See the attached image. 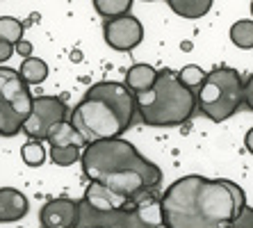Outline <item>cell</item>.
<instances>
[{"mask_svg":"<svg viewBox=\"0 0 253 228\" xmlns=\"http://www.w3.org/2000/svg\"><path fill=\"white\" fill-rule=\"evenodd\" d=\"M130 7H132V0H94V9L105 21L130 14Z\"/></svg>","mask_w":253,"mask_h":228,"instance_id":"cell-20","label":"cell"},{"mask_svg":"<svg viewBox=\"0 0 253 228\" xmlns=\"http://www.w3.org/2000/svg\"><path fill=\"white\" fill-rule=\"evenodd\" d=\"M155 80H158V69L151 64H132L126 73V87L132 91V94H144L148 89H153Z\"/></svg>","mask_w":253,"mask_h":228,"instance_id":"cell-14","label":"cell"},{"mask_svg":"<svg viewBox=\"0 0 253 228\" xmlns=\"http://www.w3.org/2000/svg\"><path fill=\"white\" fill-rule=\"evenodd\" d=\"M135 94L124 82H96L83 100L71 110V126L80 133L84 144L121 137L135 123Z\"/></svg>","mask_w":253,"mask_h":228,"instance_id":"cell-3","label":"cell"},{"mask_svg":"<svg viewBox=\"0 0 253 228\" xmlns=\"http://www.w3.org/2000/svg\"><path fill=\"white\" fill-rule=\"evenodd\" d=\"M14 53H18L21 57H32V44L21 39L18 44H14Z\"/></svg>","mask_w":253,"mask_h":228,"instance_id":"cell-27","label":"cell"},{"mask_svg":"<svg viewBox=\"0 0 253 228\" xmlns=\"http://www.w3.org/2000/svg\"><path fill=\"white\" fill-rule=\"evenodd\" d=\"M242 96H244V105L253 112V73L244 80V89H242Z\"/></svg>","mask_w":253,"mask_h":228,"instance_id":"cell-26","label":"cell"},{"mask_svg":"<svg viewBox=\"0 0 253 228\" xmlns=\"http://www.w3.org/2000/svg\"><path fill=\"white\" fill-rule=\"evenodd\" d=\"M42 228H46V226H42Z\"/></svg>","mask_w":253,"mask_h":228,"instance_id":"cell-33","label":"cell"},{"mask_svg":"<svg viewBox=\"0 0 253 228\" xmlns=\"http://www.w3.org/2000/svg\"><path fill=\"white\" fill-rule=\"evenodd\" d=\"M30 210V203L23 192L14 187H0V224L21 222Z\"/></svg>","mask_w":253,"mask_h":228,"instance_id":"cell-12","label":"cell"},{"mask_svg":"<svg viewBox=\"0 0 253 228\" xmlns=\"http://www.w3.org/2000/svg\"><path fill=\"white\" fill-rule=\"evenodd\" d=\"M176 78H178V82H180V85H185L187 89L196 91V89L206 82L208 71H203L201 66H196V64H187V66H183L180 71H176Z\"/></svg>","mask_w":253,"mask_h":228,"instance_id":"cell-21","label":"cell"},{"mask_svg":"<svg viewBox=\"0 0 253 228\" xmlns=\"http://www.w3.org/2000/svg\"><path fill=\"white\" fill-rule=\"evenodd\" d=\"M128 228H167L160 199L146 194L135 203H128Z\"/></svg>","mask_w":253,"mask_h":228,"instance_id":"cell-11","label":"cell"},{"mask_svg":"<svg viewBox=\"0 0 253 228\" xmlns=\"http://www.w3.org/2000/svg\"><path fill=\"white\" fill-rule=\"evenodd\" d=\"M12 55H14V46H12V44H7L5 39H0V64H2V62H7Z\"/></svg>","mask_w":253,"mask_h":228,"instance_id":"cell-28","label":"cell"},{"mask_svg":"<svg viewBox=\"0 0 253 228\" xmlns=\"http://www.w3.org/2000/svg\"><path fill=\"white\" fill-rule=\"evenodd\" d=\"M71 110L62 98L57 96H39L32 100V110H30L28 119L21 126V133L28 135L30 139L43 141L48 139V133L55 123L69 121Z\"/></svg>","mask_w":253,"mask_h":228,"instance_id":"cell-6","label":"cell"},{"mask_svg":"<svg viewBox=\"0 0 253 228\" xmlns=\"http://www.w3.org/2000/svg\"><path fill=\"white\" fill-rule=\"evenodd\" d=\"M23 21H18L14 16H0V39H5L7 44H18L23 39Z\"/></svg>","mask_w":253,"mask_h":228,"instance_id":"cell-23","label":"cell"},{"mask_svg":"<svg viewBox=\"0 0 253 228\" xmlns=\"http://www.w3.org/2000/svg\"><path fill=\"white\" fill-rule=\"evenodd\" d=\"M212 2H214V0H167V5L171 7V12L178 14V16H183V18H189V21L206 16V14L210 12Z\"/></svg>","mask_w":253,"mask_h":228,"instance_id":"cell-16","label":"cell"},{"mask_svg":"<svg viewBox=\"0 0 253 228\" xmlns=\"http://www.w3.org/2000/svg\"><path fill=\"white\" fill-rule=\"evenodd\" d=\"M39 222L46 228H76L78 222V201L76 199H50L39 210Z\"/></svg>","mask_w":253,"mask_h":228,"instance_id":"cell-10","label":"cell"},{"mask_svg":"<svg viewBox=\"0 0 253 228\" xmlns=\"http://www.w3.org/2000/svg\"><path fill=\"white\" fill-rule=\"evenodd\" d=\"M80 164L89 181L105 185L126 203H135L141 196L155 192L162 182L158 164L146 160L124 137L87 144L83 148Z\"/></svg>","mask_w":253,"mask_h":228,"instance_id":"cell-2","label":"cell"},{"mask_svg":"<svg viewBox=\"0 0 253 228\" xmlns=\"http://www.w3.org/2000/svg\"><path fill=\"white\" fill-rule=\"evenodd\" d=\"M83 201L89 203L91 208H96V210H114V208L128 205L121 196H117V194L110 192L105 185H100V182H96V181H89V185L84 187Z\"/></svg>","mask_w":253,"mask_h":228,"instance_id":"cell-13","label":"cell"},{"mask_svg":"<svg viewBox=\"0 0 253 228\" xmlns=\"http://www.w3.org/2000/svg\"><path fill=\"white\" fill-rule=\"evenodd\" d=\"M244 146H247V151L253 155V128L249 130L247 135H244Z\"/></svg>","mask_w":253,"mask_h":228,"instance_id":"cell-29","label":"cell"},{"mask_svg":"<svg viewBox=\"0 0 253 228\" xmlns=\"http://www.w3.org/2000/svg\"><path fill=\"white\" fill-rule=\"evenodd\" d=\"M0 98L25 121L30 110H32L35 96L30 94L28 85L21 80L18 71L9 69V66H0Z\"/></svg>","mask_w":253,"mask_h":228,"instance_id":"cell-8","label":"cell"},{"mask_svg":"<svg viewBox=\"0 0 253 228\" xmlns=\"http://www.w3.org/2000/svg\"><path fill=\"white\" fill-rule=\"evenodd\" d=\"M21 158H23V162L28 164V167H42V164L46 162V148H43L42 141L30 139V141H25L23 148H21Z\"/></svg>","mask_w":253,"mask_h":228,"instance_id":"cell-24","label":"cell"},{"mask_svg":"<svg viewBox=\"0 0 253 228\" xmlns=\"http://www.w3.org/2000/svg\"><path fill=\"white\" fill-rule=\"evenodd\" d=\"M167 228H226L247 205L244 189L228 178L189 174L160 199Z\"/></svg>","mask_w":253,"mask_h":228,"instance_id":"cell-1","label":"cell"},{"mask_svg":"<svg viewBox=\"0 0 253 228\" xmlns=\"http://www.w3.org/2000/svg\"><path fill=\"white\" fill-rule=\"evenodd\" d=\"M103 37H105V44L110 48L119 50V53H128V50H135L144 41V25L132 14L107 18L103 25Z\"/></svg>","mask_w":253,"mask_h":228,"instance_id":"cell-7","label":"cell"},{"mask_svg":"<svg viewBox=\"0 0 253 228\" xmlns=\"http://www.w3.org/2000/svg\"><path fill=\"white\" fill-rule=\"evenodd\" d=\"M137 114L146 126L153 128H176L183 126L196 112V91L180 85L176 71H158L153 89L135 96Z\"/></svg>","mask_w":253,"mask_h":228,"instance_id":"cell-4","label":"cell"},{"mask_svg":"<svg viewBox=\"0 0 253 228\" xmlns=\"http://www.w3.org/2000/svg\"><path fill=\"white\" fill-rule=\"evenodd\" d=\"M18 73H21V80H23L28 87L30 85H42L48 78V64L39 57H25L21 69H18Z\"/></svg>","mask_w":253,"mask_h":228,"instance_id":"cell-17","label":"cell"},{"mask_svg":"<svg viewBox=\"0 0 253 228\" xmlns=\"http://www.w3.org/2000/svg\"><path fill=\"white\" fill-rule=\"evenodd\" d=\"M230 41L242 50H251L253 48V18H242L230 25Z\"/></svg>","mask_w":253,"mask_h":228,"instance_id":"cell-18","label":"cell"},{"mask_svg":"<svg viewBox=\"0 0 253 228\" xmlns=\"http://www.w3.org/2000/svg\"><path fill=\"white\" fill-rule=\"evenodd\" d=\"M76 228H128V205L114 210H96L80 199Z\"/></svg>","mask_w":253,"mask_h":228,"instance_id":"cell-9","label":"cell"},{"mask_svg":"<svg viewBox=\"0 0 253 228\" xmlns=\"http://www.w3.org/2000/svg\"><path fill=\"white\" fill-rule=\"evenodd\" d=\"M71 59H73V62H80V53H71Z\"/></svg>","mask_w":253,"mask_h":228,"instance_id":"cell-30","label":"cell"},{"mask_svg":"<svg viewBox=\"0 0 253 228\" xmlns=\"http://www.w3.org/2000/svg\"><path fill=\"white\" fill-rule=\"evenodd\" d=\"M21 126H23V119L0 98V135L2 137H14V135L21 133Z\"/></svg>","mask_w":253,"mask_h":228,"instance_id":"cell-19","label":"cell"},{"mask_svg":"<svg viewBox=\"0 0 253 228\" xmlns=\"http://www.w3.org/2000/svg\"><path fill=\"white\" fill-rule=\"evenodd\" d=\"M226 228H253V208L251 205H244L240 215H237Z\"/></svg>","mask_w":253,"mask_h":228,"instance_id":"cell-25","label":"cell"},{"mask_svg":"<svg viewBox=\"0 0 253 228\" xmlns=\"http://www.w3.org/2000/svg\"><path fill=\"white\" fill-rule=\"evenodd\" d=\"M251 14H253V0H251Z\"/></svg>","mask_w":253,"mask_h":228,"instance_id":"cell-32","label":"cell"},{"mask_svg":"<svg viewBox=\"0 0 253 228\" xmlns=\"http://www.w3.org/2000/svg\"><path fill=\"white\" fill-rule=\"evenodd\" d=\"M242 89H244V80L235 69L217 66L196 89V110H201L214 123L226 121L244 105Z\"/></svg>","mask_w":253,"mask_h":228,"instance_id":"cell-5","label":"cell"},{"mask_svg":"<svg viewBox=\"0 0 253 228\" xmlns=\"http://www.w3.org/2000/svg\"><path fill=\"white\" fill-rule=\"evenodd\" d=\"M144 2H155V0H144Z\"/></svg>","mask_w":253,"mask_h":228,"instance_id":"cell-31","label":"cell"},{"mask_svg":"<svg viewBox=\"0 0 253 228\" xmlns=\"http://www.w3.org/2000/svg\"><path fill=\"white\" fill-rule=\"evenodd\" d=\"M83 158V148L80 146H50V160L57 167H71V164L80 162Z\"/></svg>","mask_w":253,"mask_h":228,"instance_id":"cell-22","label":"cell"},{"mask_svg":"<svg viewBox=\"0 0 253 228\" xmlns=\"http://www.w3.org/2000/svg\"><path fill=\"white\" fill-rule=\"evenodd\" d=\"M48 144L50 146H80L84 148L87 144H84V139L80 137V133H78L73 126H71V121H62V123H55L53 128H50V133H48Z\"/></svg>","mask_w":253,"mask_h":228,"instance_id":"cell-15","label":"cell"}]
</instances>
